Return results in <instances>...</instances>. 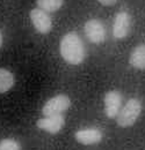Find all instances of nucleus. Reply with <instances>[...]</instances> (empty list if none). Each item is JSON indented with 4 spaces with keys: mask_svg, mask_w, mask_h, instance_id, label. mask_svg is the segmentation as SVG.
<instances>
[{
    "mask_svg": "<svg viewBox=\"0 0 145 150\" xmlns=\"http://www.w3.org/2000/svg\"><path fill=\"white\" fill-rule=\"evenodd\" d=\"M71 106V99L67 95L59 94L51 97L42 108L43 115H54V114H63Z\"/></svg>",
    "mask_w": 145,
    "mask_h": 150,
    "instance_id": "nucleus-4",
    "label": "nucleus"
},
{
    "mask_svg": "<svg viewBox=\"0 0 145 150\" xmlns=\"http://www.w3.org/2000/svg\"><path fill=\"white\" fill-rule=\"evenodd\" d=\"M102 132L99 128L95 127H90V128H83L75 132L74 139L78 143L83 146H93L102 140Z\"/></svg>",
    "mask_w": 145,
    "mask_h": 150,
    "instance_id": "nucleus-9",
    "label": "nucleus"
},
{
    "mask_svg": "<svg viewBox=\"0 0 145 150\" xmlns=\"http://www.w3.org/2000/svg\"><path fill=\"white\" fill-rule=\"evenodd\" d=\"M143 110L142 102L137 98H130L123 108H121L120 112L116 117V122L121 128H128L135 125L138 120Z\"/></svg>",
    "mask_w": 145,
    "mask_h": 150,
    "instance_id": "nucleus-2",
    "label": "nucleus"
},
{
    "mask_svg": "<svg viewBox=\"0 0 145 150\" xmlns=\"http://www.w3.org/2000/svg\"><path fill=\"white\" fill-rule=\"evenodd\" d=\"M65 125V118L63 114H54V115H44L43 118L36 121V126L47 132L49 134H57L63 129Z\"/></svg>",
    "mask_w": 145,
    "mask_h": 150,
    "instance_id": "nucleus-7",
    "label": "nucleus"
},
{
    "mask_svg": "<svg viewBox=\"0 0 145 150\" xmlns=\"http://www.w3.org/2000/svg\"><path fill=\"white\" fill-rule=\"evenodd\" d=\"M0 150H22L20 142L14 139H2L0 141Z\"/></svg>",
    "mask_w": 145,
    "mask_h": 150,
    "instance_id": "nucleus-13",
    "label": "nucleus"
},
{
    "mask_svg": "<svg viewBox=\"0 0 145 150\" xmlns=\"http://www.w3.org/2000/svg\"><path fill=\"white\" fill-rule=\"evenodd\" d=\"M15 83L14 74L7 68H0V94H5L13 88Z\"/></svg>",
    "mask_w": 145,
    "mask_h": 150,
    "instance_id": "nucleus-11",
    "label": "nucleus"
},
{
    "mask_svg": "<svg viewBox=\"0 0 145 150\" xmlns=\"http://www.w3.org/2000/svg\"><path fill=\"white\" fill-rule=\"evenodd\" d=\"M129 64L135 69L145 71V44L137 45L129 56Z\"/></svg>",
    "mask_w": 145,
    "mask_h": 150,
    "instance_id": "nucleus-10",
    "label": "nucleus"
},
{
    "mask_svg": "<svg viewBox=\"0 0 145 150\" xmlns=\"http://www.w3.org/2000/svg\"><path fill=\"white\" fill-rule=\"evenodd\" d=\"M29 19L37 33L44 35V34H48L51 31L52 20L50 18L49 13H47L39 8H33L29 13Z\"/></svg>",
    "mask_w": 145,
    "mask_h": 150,
    "instance_id": "nucleus-5",
    "label": "nucleus"
},
{
    "mask_svg": "<svg viewBox=\"0 0 145 150\" xmlns=\"http://www.w3.org/2000/svg\"><path fill=\"white\" fill-rule=\"evenodd\" d=\"M36 5L37 8L47 13H55L63 7L64 0H36Z\"/></svg>",
    "mask_w": 145,
    "mask_h": 150,
    "instance_id": "nucleus-12",
    "label": "nucleus"
},
{
    "mask_svg": "<svg viewBox=\"0 0 145 150\" xmlns=\"http://www.w3.org/2000/svg\"><path fill=\"white\" fill-rule=\"evenodd\" d=\"M84 34L93 44H101L106 39V27L99 19H90L84 24Z\"/></svg>",
    "mask_w": 145,
    "mask_h": 150,
    "instance_id": "nucleus-3",
    "label": "nucleus"
},
{
    "mask_svg": "<svg viewBox=\"0 0 145 150\" xmlns=\"http://www.w3.org/2000/svg\"><path fill=\"white\" fill-rule=\"evenodd\" d=\"M131 29V15L122 11L116 14L114 22H113V36L116 39H124L129 35Z\"/></svg>",
    "mask_w": 145,
    "mask_h": 150,
    "instance_id": "nucleus-6",
    "label": "nucleus"
},
{
    "mask_svg": "<svg viewBox=\"0 0 145 150\" xmlns=\"http://www.w3.org/2000/svg\"><path fill=\"white\" fill-rule=\"evenodd\" d=\"M2 42H4V37H2V33H1V30H0V49H1V46H2Z\"/></svg>",
    "mask_w": 145,
    "mask_h": 150,
    "instance_id": "nucleus-15",
    "label": "nucleus"
},
{
    "mask_svg": "<svg viewBox=\"0 0 145 150\" xmlns=\"http://www.w3.org/2000/svg\"><path fill=\"white\" fill-rule=\"evenodd\" d=\"M96 1L102 6H113L117 2V0H96Z\"/></svg>",
    "mask_w": 145,
    "mask_h": 150,
    "instance_id": "nucleus-14",
    "label": "nucleus"
},
{
    "mask_svg": "<svg viewBox=\"0 0 145 150\" xmlns=\"http://www.w3.org/2000/svg\"><path fill=\"white\" fill-rule=\"evenodd\" d=\"M122 105V95L117 90H109L105 95L103 98V106H105V114L109 119H114L121 110Z\"/></svg>",
    "mask_w": 145,
    "mask_h": 150,
    "instance_id": "nucleus-8",
    "label": "nucleus"
},
{
    "mask_svg": "<svg viewBox=\"0 0 145 150\" xmlns=\"http://www.w3.org/2000/svg\"><path fill=\"white\" fill-rule=\"evenodd\" d=\"M59 53L69 65H80L86 57V50L80 36L74 31L65 34L59 42Z\"/></svg>",
    "mask_w": 145,
    "mask_h": 150,
    "instance_id": "nucleus-1",
    "label": "nucleus"
}]
</instances>
